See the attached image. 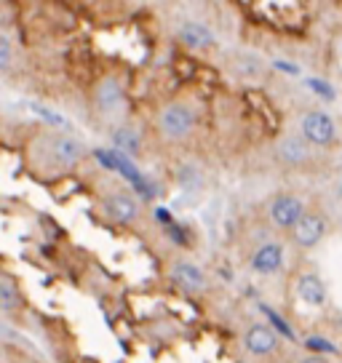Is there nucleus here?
<instances>
[{
    "label": "nucleus",
    "mask_w": 342,
    "mask_h": 363,
    "mask_svg": "<svg viewBox=\"0 0 342 363\" xmlns=\"http://www.w3.org/2000/svg\"><path fill=\"white\" fill-rule=\"evenodd\" d=\"M86 160V145L65 131H43L30 142V163L43 177L70 174Z\"/></svg>",
    "instance_id": "f257e3e1"
},
{
    "label": "nucleus",
    "mask_w": 342,
    "mask_h": 363,
    "mask_svg": "<svg viewBox=\"0 0 342 363\" xmlns=\"http://www.w3.org/2000/svg\"><path fill=\"white\" fill-rule=\"evenodd\" d=\"M201 125V107L190 96H171L155 113V136L166 147L187 145Z\"/></svg>",
    "instance_id": "f03ea898"
},
{
    "label": "nucleus",
    "mask_w": 342,
    "mask_h": 363,
    "mask_svg": "<svg viewBox=\"0 0 342 363\" xmlns=\"http://www.w3.org/2000/svg\"><path fill=\"white\" fill-rule=\"evenodd\" d=\"M310 201L297 190H281L273 193L263 206V222L270 227V233H284L289 235L297 227V222L308 214Z\"/></svg>",
    "instance_id": "7ed1b4c3"
},
{
    "label": "nucleus",
    "mask_w": 342,
    "mask_h": 363,
    "mask_svg": "<svg viewBox=\"0 0 342 363\" xmlns=\"http://www.w3.org/2000/svg\"><path fill=\"white\" fill-rule=\"evenodd\" d=\"M273 160L286 171L310 174L321 166V152L310 147L297 131H286V134H278V139L273 142Z\"/></svg>",
    "instance_id": "20e7f679"
},
{
    "label": "nucleus",
    "mask_w": 342,
    "mask_h": 363,
    "mask_svg": "<svg viewBox=\"0 0 342 363\" xmlns=\"http://www.w3.org/2000/svg\"><path fill=\"white\" fill-rule=\"evenodd\" d=\"M297 134L319 152L340 147V125L334 121V115L321 107H310L297 118Z\"/></svg>",
    "instance_id": "39448f33"
},
{
    "label": "nucleus",
    "mask_w": 342,
    "mask_h": 363,
    "mask_svg": "<svg viewBox=\"0 0 342 363\" xmlns=\"http://www.w3.org/2000/svg\"><path fill=\"white\" fill-rule=\"evenodd\" d=\"M99 206H102V214L107 222L126 227V230H137V227H142L148 222V211H145L142 201L131 190H123V187L107 190L102 195Z\"/></svg>",
    "instance_id": "423d86ee"
},
{
    "label": "nucleus",
    "mask_w": 342,
    "mask_h": 363,
    "mask_svg": "<svg viewBox=\"0 0 342 363\" xmlns=\"http://www.w3.org/2000/svg\"><path fill=\"white\" fill-rule=\"evenodd\" d=\"M329 233H331V214L326 208L310 203L308 214L302 216V219L297 222L294 230L286 235V243L297 251H313L326 240Z\"/></svg>",
    "instance_id": "0eeeda50"
},
{
    "label": "nucleus",
    "mask_w": 342,
    "mask_h": 363,
    "mask_svg": "<svg viewBox=\"0 0 342 363\" xmlns=\"http://www.w3.org/2000/svg\"><path fill=\"white\" fill-rule=\"evenodd\" d=\"M246 264L254 275H263V278H273L278 272H284L286 243L278 238H265L260 243H254L246 254Z\"/></svg>",
    "instance_id": "6e6552de"
},
{
    "label": "nucleus",
    "mask_w": 342,
    "mask_h": 363,
    "mask_svg": "<svg viewBox=\"0 0 342 363\" xmlns=\"http://www.w3.org/2000/svg\"><path fill=\"white\" fill-rule=\"evenodd\" d=\"M94 110L107 118V121H118L126 113V86L118 75H104L96 80L94 86Z\"/></svg>",
    "instance_id": "1a4fd4ad"
},
{
    "label": "nucleus",
    "mask_w": 342,
    "mask_h": 363,
    "mask_svg": "<svg viewBox=\"0 0 342 363\" xmlns=\"http://www.w3.org/2000/svg\"><path fill=\"white\" fill-rule=\"evenodd\" d=\"M241 345H243V350L249 352L251 358H257V361H270V358H275V355L281 352L278 334H275L267 323H263V320H251L249 326L243 329Z\"/></svg>",
    "instance_id": "9d476101"
},
{
    "label": "nucleus",
    "mask_w": 342,
    "mask_h": 363,
    "mask_svg": "<svg viewBox=\"0 0 342 363\" xmlns=\"http://www.w3.org/2000/svg\"><path fill=\"white\" fill-rule=\"evenodd\" d=\"M166 278L184 294H206L209 291V275H206V270L198 262L184 259V257H177V259L169 262Z\"/></svg>",
    "instance_id": "9b49d317"
},
{
    "label": "nucleus",
    "mask_w": 342,
    "mask_h": 363,
    "mask_svg": "<svg viewBox=\"0 0 342 363\" xmlns=\"http://www.w3.org/2000/svg\"><path fill=\"white\" fill-rule=\"evenodd\" d=\"M292 291L310 310H324V307L329 305V289H326L324 278L316 270L297 272L294 281H292Z\"/></svg>",
    "instance_id": "f8f14e48"
},
{
    "label": "nucleus",
    "mask_w": 342,
    "mask_h": 363,
    "mask_svg": "<svg viewBox=\"0 0 342 363\" xmlns=\"http://www.w3.org/2000/svg\"><path fill=\"white\" fill-rule=\"evenodd\" d=\"M228 69L233 78L246 80V83H260L267 75V65L257 54L249 51H236L228 57Z\"/></svg>",
    "instance_id": "ddd939ff"
},
{
    "label": "nucleus",
    "mask_w": 342,
    "mask_h": 363,
    "mask_svg": "<svg viewBox=\"0 0 342 363\" xmlns=\"http://www.w3.org/2000/svg\"><path fill=\"white\" fill-rule=\"evenodd\" d=\"M177 38H180L187 48H193V51H206V48H211V45L217 43L214 33H211L204 22H182L180 30H177Z\"/></svg>",
    "instance_id": "4468645a"
},
{
    "label": "nucleus",
    "mask_w": 342,
    "mask_h": 363,
    "mask_svg": "<svg viewBox=\"0 0 342 363\" xmlns=\"http://www.w3.org/2000/svg\"><path fill=\"white\" fill-rule=\"evenodd\" d=\"M113 145L121 152H126V155H131V158H137L139 152H142V134H139L134 125L128 123H118L113 125Z\"/></svg>",
    "instance_id": "2eb2a0df"
},
{
    "label": "nucleus",
    "mask_w": 342,
    "mask_h": 363,
    "mask_svg": "<svg viewBox=\"0 0 342 363\" xmlns=\"http://www.w3.org/2000/svg\"><path fill=\"white\" fill-rule=\"evenodd\" d=\"M24 307V296L19 291V286L13 284L11 278H0V313H19Z\"/></svg>",
    "instance_id": "dca6fc26"
},
{
    "label": "nucleus",
    "mask_w": 342,
    "mask_h": 363,
    "mask_svg": "<svg viewBox=\"0 0 342 363\" xmlns=\"http://www.w3.org/2000/svg\"><path fill=\"white\" fill-rule=\"evenodd\" d=\"M13 67V43L9 35L0 33V72H9Z\"/></svg>",
    "instance_id": "f3484780"
},
{
    "label": "nucleus",
    "mask_w": 342,
    "mask_h": 363,
    "mask_svg": "<svg viewBox=\"0 0 342 363\" xmlns=\"http://www.w3.org/2000/svg\"><path fill=\"white\" fill-rule=\"evenodd\" d=\"M331 198H334V203L342 208V177L334 182V184H331Z\"/></svg>",
    "instance_id": "a211bd4d"
},
{
    "label": "nucleus",
    "mask_w": 342,
    "mask_h": 363,
    "mask_svg": "<svg viewBox=\"0 0 342 363\" xmlns=\"http://www.w3.org/2000/svg\"><path fill=\"white\" fill-rule=\"evenodd\" d=\"M294 363H329L324 355H302V358H297Z\"/></svg>",
    "instance_id": "6ab92c4d"
},
{
    "label": "nucleus",
    "mask_w": 342,
    "mask_h": 363,
    "mask_svg": "<svg viewBox=\"0 0 342 363\" xmlns=\"http://www.w3.org/2000/svg\"><path fill=\"white\" fill-rule=\"evenodd\" d=\"M340 59H342V38H340Z\"/></svg>",
    "instance_id": "aec40b11"
}]
</instances>
